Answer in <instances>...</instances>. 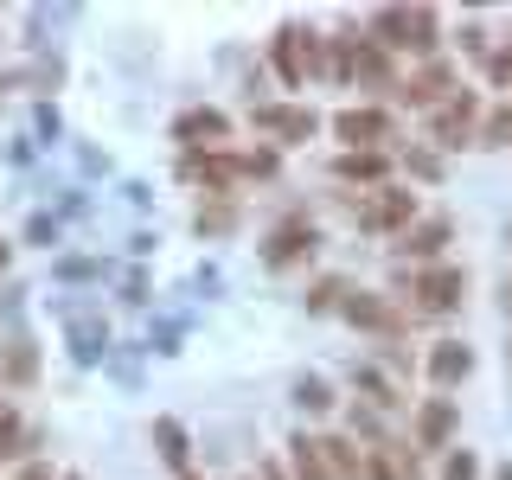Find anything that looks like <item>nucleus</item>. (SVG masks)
<instances>
[{"mask_svg": "<svg viewBox=\"0 0 512 480\" xmlns=\"http://www.w3.org/2000/svg\"><path fill=\"white\" fill-rule=\"evenodd\" d=\"M410 295H416V308H423V314H455L461 295H468V276H461L455 263H429L423 276L410 282Z\"/></svg>", "mask_w": 512, "mask_h": 480, "instance_id": "obj_1", "label": "nucleus"}, {"mask_svg": "<svg viewBox=\"0 0 512 480\" xmlns=\"http://www.w3.org/2000/svg\"><path fill=\"white\" fill-rule=\"evenodd\" d=\"M410 224H416V192H404V186H384L378 199L359 205V231L391 237V231H410Z\"/></svg>", "mask_w": 512, "mask_h": 480, "instance_id": "obj_2", "label": "nucleus"}, {"mask_svg": "<svg viewBox=\"0 0 512 480\" xmlns=\"http://www.w3.org/2000/svg\"><path fill=\"white\" fill-rule=\"evenodd\" d=\"M314 224L308 218H288V224H276L269 231V244H263V269H295V263H308L314 256Z\"/></svg>", "mask_w": 512, "mask_h": 480, "instance_id": "obj_3", "label": "nucleus"}, {"mask_svg": "<svg viewBox=\"0 0 512 480\" xmlns=\"http://www.w3.org/2000/svg\"><path fill=\"white\" fill-rule=\"evenodd\" d=\"M333 135L352 141V154H378V141H391V116L384 109H340Z\"/></svg>", "mask_w": 512, "mask_h": 480, "instance_id": "obj_4", "label": "nucleus"}, {"mask_svg": "<svg viewBox=\"0 0 512 480\" xmlns=\"http://www.w3.org/2000/svg\"><path fill=\"white\" fill-rule=\"evenodd\" d=\"M474 116H480V103L474 96H448V103L436 109V116H429V135L442 141V148H461V141H468V128H474Z\"/></svg>", "mask_w": 512, "mask_h": 480, "instance_id": "obj_5", "label": "nucleus"}, {"mask_svg": "<svg viewBox=\"0 0 512 480\" xmlns=\"http://www.w3.org/2000/svg\"><path fill=\"white\" fill-rule=\"evenodd\" d=\"M410 436H416V448H442L448 436H455V397H429V404L416 410Z\"/></svg>", "mask_w": 512, "mask_h": 480, "instance_id": "obj_6", "label": "nucleus"}, {"mask_svg": "<svg viewBox=\"0 0 512 480\" xmlns=\"http://www.w3.org/2000/svg\"><path fill=\"white\" fill-rule=\"evenodd\" d=\"M256 128H269V135H282V141H308L314 135V109H288V103H263V109H256V116H250Z\"/></svg>", "mask_w": 512, "mask_h": 480, "instance_id": "obj_7", "label": "nucleus"}, {"mask_svg": "<svg viewBox=\"0 0 512 480\" xmlns=\"http://www.w3.org/2000/svg\"><path fill=\"white\" fill-rule=\"evenodd\" d=\"M397 90H404V103H416V109H442L448 90H455V71H448V64H429V71H416L410 84H397Z\"/></svg>", "mask_w": 512, "mask_h": 480, "instance_id": "obj_8", "label": "nucleus"}, {"mask_svg": "<svg viewBox=\"0 0 512 480\" xmlns=\"http://www.w3.org/2000/svg\"><path fill=\"white\" fill-rule=\"evenodd\" d=\"M346 320H352V327H372V333H397V327H404V320H397L391 308H384V301L378 295H365V288H352V295H346V308H340Z\"/></svg>", "mask_w": 512, "mask_h": 480, "instance_id": "obj_9", "label": "nucleus"}, {"mask_svg": "<svg viewBox=\"0 0 512 480\" xmlns=\"http://www.w3.org/2000/svg\"><path fill=\"white\" fill-rule=\"evenodd\" d=\"M448 244V218H423V224H410L404 231V244H397V256H416V263H436Z\"/></svg>", "mask_w": 512, "mask_h": 480, "instance_id": "obj_10", "label": "nucleus"}, {"mask_svg": "<svg viewBox=\"0 0 512 480\" xmlns=\"http://www.w3.org/2000/svg\"><path fill=\"white\" fill-rule=\"evenodd\" d=\"M468 372H474V352L461 346V340H436V352H429V378L448 391V384H461Z\"/></svg>", "mask_w": 512, "mask_h": 480, "instance_id": "obj_11", "label": "nucleus"}, {"mask_svg": "<svg viewBox=\"0 0 512 480\" xmlns=\"http://www.w3.org/2000/svg\"><path fill=\"white\" fill-rule=\"evenodd\" d=\"M288 468H295V480H333L327 455H320V436H295V442H288Z\"/></svg>", "mask_w": 512, "mask_h": 480, "instance_id": "obj_12", "label": "nucleus"}, {"mask_svg": "<svg viewBox=\"0 0 512 480\" xmlns=\"http://www.w3.org/2000/svg\"><path fill=\"white\" fill-rule=\"evenodd\" d=\"M320 455H327L333 480H365V455H359L346 436H320Z\"/></svg>", "mask_w": 512, "mask_h": 480, "instance_id": "obj_13", "label": "nucleus"}, {"mask_svg": "<svg viewBox=\"0 0 512 480\" xmlns=\"http://www.w3.org/2000/svg\"><path fill=\"white\" fill-rule=\"evenodd\" d=\"M186 167L199 173V180H212V192H231L237 173H244V160H231V154H192Z\"/></svg>", "mask_w": 512, "mask_h": 480, "instance_id": "obj_14", "label": "nucleus"}, {"mask_svg": "<svg viewBox=\"0 0 512 480\" xmlns=\"http://www.w3.org/2000/svg\"><path fill=\"white\" fill-rule=\"evenodd\" d=\"M384 167H391L384 154H352V148L333 160V173H340V180H384Z\"/></svg>", "mask_w": 512, "mask_h": 480, "instance_id": "obj_15", "label": "nucleus"}, {"mask_svg": "<svg viewBox=\"0 0 512 480\" xmlns=\"http://www.w3.org/2000/svg\"><path fill=\"white\" fill-rule=\"evenodd\" d=\"M173 135H180V141H224V116H218V109H192V116H180V128H173Z\"/></svg>", "mask_w": 512, "mask_h": 480, "instance_id": "obj_16", "label": "nucleus"}, {"mask_svg": "<svg viewBox=\"0 0 512 480\" xmlns=\"http://www.w3.org/2000/svg\"><path fill=\"white\" fill-rule=\"evenodd\" d=\"M26 423H20V416H13V410H0V461H13V455H26Z\"/></svg>", "mask_w": 512, "mask_h": 480, "instance_id": "obj_17", "label": "nucleus"}, {"mask_svg": "<svg viewBox=\"0 0 512 480\" xmlns=\"http://www.w3.org/2000/svg\"><path fill=\"white\" fill-rule=\"evenodd\" d=\"M480 141H487V148H506L512 141V103H500L487 122H480Z\"/></svg>", "mask_w": 512, "mask_h": 480, "instance_id": "obj_18", "label": "nucleus"}, {"mask_svg": "<svg viewBox=\"0 0 512 480\" xmlns=\"http://www.w3.org/2000/svg\"><path fill=\"white\" fill-rule=\"evenodd\" d=\"M32 372H39V352L20 340V346L7 352V384H32Z\"/></svg>", "mask_w": 512, "mask_h": 480, "instance_id": "obj_19", "label": "nucleus"}, {"mask_svg": "<svg viewBox=\"0 0 512 480\" xmlns=\"http://www.w3.org/2000/svg\"><path fill=\"white\" fill-rule=\"evenodd\" d=\"M154 436H160V455H167L173 468H186V436H180V423H167V416H160Z\"/></svg>", "mask_w": 512, "mask_h": 480, "instance_id": "obj_20", "label": "nucleus"}, {"mask_svg": "<svg viewBox=\"0 0 512 480\" xmlns=\"http://www.w3.org/2000/svg\"><path fill=\"white\" fill-rule=\"evenodd\" d=\"M487 84H493V90H512V45L487 52Z\"/></svg>", "mask_w": 512, "mask_h": 480, "instance_id": "obj_21", "label": "nucleus"}, {"mask_svg": "<svg viewBox=\"0 0 512 480\" xmlns=\"http://www.w3.org/2000/svg\"><path fill=\"white\" fill-rule=\"evenodd\" d=\"M295 397H301V410H327V404H333V391H327L320 378H301V391H295Z\"/></svg>", "mask_w": 512, "mask_h": 480, "instance_id": "obj_22", "label": "nucleus"}, {"mask_svg": "<svg viewBox=\"0 0 512 480\" xmlns=\"http://www.w3.org/2000/svg\"><path fill=\"white\" fill-rule=\"evenodd\" d=\"M231 224H237V205H212V212H199V231H231Z\"/></svg>", "mask_w": 512, "mask_h": 480, "instance_id": "obj_23", "label": "nucleus"}, {"mask_svg": "<svg viewBox=\"0 0 512 480\" xmlns=\"http://www.w3.org/2000/svg\"><path fill=\"white\" fill-rule=\"evenodd\" d=\"M410 173H416V180H436V173H442V160L429 154V148H410Z\"/></svg>", "mask_w": 512, "mask_h": 480, "instance_id": "obj_24", "label": "nucleus"}, {"mask_svg": "<svg viewBox=\"0 0 512 480\" xmlns=\"http://www.w3.org/2000/svg\"><path fill=\"white\" fill-rule=\"evenodd\" d=\"M244 173H250V180H269V173H276V154H244Z\"/></svg>", "mask_w": 512, "mask_h": 480, "instance_id": "obj_25", "label": "nucleus"}, {"mask_svg": "<svg viewBox=\"0 0 512 480\" xmlns=\"http://www.w3.org/2000/svg\"><path fill=\"white\" fill-rule=\"evenodd\" d=\"M474 474H480V461L468 455V448H461V455L448 461V474H442V480H474Z\"/></svg>", "mask_w": 512, "mask_h": 480, "instance_id": "obj_26", "label": "nucleus"}, {"mask_svg": "<svg viewBox=\"0 0 512 480\" xmlns=\"http://www.w3.org/2000/svg\"><path fill=\"white\" fill-rule=\"evenodd\" d=\"M20 480H52V468H39V461H32V468H26Z\"/></svg>", "mask_w": 512, "mask_h": 480, "instance_id": "obj_27", "label": "nucleus"}, {"mask_svg": "<svg viewBox=\"0 0 512 480\" xmlns=\"http://www.w3.org/2000/svg\"><path fill=\"white\" fill-rule=\"evenodd\" d=\"M506 314H512V282H506Z\"/></svg>", "mask_w": 512, "mask_h": 480, "instance_id": "obj_28", "label": "nucleus"}, {"mask_svg": "<svg viewBox=\"0 0 512 480\" xmlns=\"http://www.w3.org/2000/svg\"><path fill=\"white\" fill-rule=\"evenodd\" d=\"M0 269H7V244H0Z\"/></svg>", "mask_w": 512, "mask_h": 480, "instance_id": "obj_29", "label": "nucleus"}, {"mask_svg": "<svg viewBox=\"0 0 512 480\" xmlns=\"http://www.w3.org/2000/svg\"><path fill=\"white\" fill-rule=\"evenodd\" d=\"M500 480H512V468H500Z\"/></svg>", "mask_w": 512, "mask_h": 480, "instance_id": "obj_30", "label": "nucleus"}, {"mask_svg": "<svg viewBox=\"0 0 512 480\" xmlns=\"http://www.w3.org/2000/svg\"><path fill=\"white\" fill-rule=\"evenodd\" d=\"M64 480H77V474H64Z\"/></svg>", "mask_w": 512, "mask_h": 480, "instance_id": "obj_31", "label": "nucleus"}]
</instances>
